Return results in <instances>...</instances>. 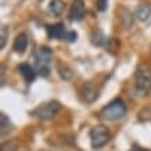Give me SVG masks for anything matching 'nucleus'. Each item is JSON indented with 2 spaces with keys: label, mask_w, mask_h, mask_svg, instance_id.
<instances>
[{
  "label": "nucleus",
  "mask_w": 151,
  "mask_h": 151,
  "mask_svg": "<svg viewBox=\"0 0 151 151\" xmlns=\"http://www.w3.org/2000/svg\"><path fill=\"white\" fill-rule=\"evenodd\" d=\"M125 115H126V105L121 99L112 100L108 105H105L100 112L101 118L105 119V121H111V122L124 118Z\"/></svg>",
  "instance_id": "obj_1"
},
{
  "label": "nucleus",
  "mask_w": 151,
  "mask_h": 151,
  "mask_svg": "<svg viewBox=\"0 0 151 151\" xmlns=\"http://www.w3.org/2000/svg\"><path fill=\"white\" fill-rule=\"evenodd\" d=\"M53 58V53L49 47H40L35 53V64L36 71L42 76H49L50 75V61Z\"/></svg>",
  "instance_id": "obj_2"
},
{
  "label": "nucleus",
  "mask_w": 151,
  "mask_h": 151,
  "mask_svg": "<svg viewBox=\"0 0 151 151\" xmlns=\"http://www.w3.org/2000/svg\"><path fill=\"white\" fill-rule=\"evenodd\" d=\"M151 87V73L146 67H140L134 73V92L142 96L146 94Z\"/></svg>",
  "instance_id": "obj_3"
},
{
  "label": "nucleus",
  "mask_w": 151,
  "mask_h": 151,
  "mask_svg": "<svg viewBox=\"0 0 151 151\" xmlns=\"http://www.w3.org/2000/svg\"><path fill=\"white\" fill-rule=\"evenodd\" d=\"M60 108H61L60 103H57V101H47V103H45V104L36 107V108L32 111V115L37 119L46 121V119L54 118L55 115L58 114Z\"/></svg>",
  "instance_id": "obj_4"
},
{
  "label": "nucleus",
  "mask_w": 151,
  "mask_h": 151,
  "mask_svg": "<svg viewBox=\"0 0 151 151\" xmlns=\"http://www.w3.org/2000/svg\"><path fill=\"white\" fill-rule=\"evenodd\" d=\"M111 134L108 129L103 125H97L90 130V143L94 150H99L101 147H104L107 143L110 142Z\"/></svg>",
  "instance_id": "obj_5"
},
{
  "label": "nucleus",
  "mask_w": 151,
  "mask_h": 151,
  "mask_svg": "<svg viewBox=\"0 0 151 151\" xmlns=\"http://www.w3.org/2000/svg\"><path fill=\"white\" fill-rule=\"evenodd\" d=\"M81 96L85 103H93L99 97V89L93 82H87L81 89Z\"/></svg>",
  "instance_id": "obj_6"
},
{
  "label": "nucleus",
  "mask_w": 151,
  "mask_h": 151,
  "mask_svg": "<svg viewBox=\"0 0 151 151\" xmlns=\"http://www.w3.org/2000/svg\"><path fill=\"white\" fill-rule=\"evenodd\" d=\"M85 13H86V9H85V3L82 0H73L72 6L69 9V14L68 17L71 21H81L85 17Z\"/></svg>",
  "instance_id": "obj_7"
},
{
  "label": "nucleus",
  "mask_w": 151,
  "mask_h": 151,
  "mask_svg": "<svg viewBox=\"0 0 151 151\" xmlns=\"http://www.w3.org/2000/svg\"><path fill=\"white\" fill-rule=\"evenodd\" d=\"M47 35H49V37L50 39H63V37H65V35H67V32H65V27L64 24H53V25H49L47 27Z\"/></svg>",
  "instance_id": "obj_8"
},
{
  "label": "nucleus",
  "mask_w": 151,
  "mask_h": 151,
  "mask_svg": "<svg viewBox=\"0 0 151 151\" xmlns=\"http://www.w3.org/2000/svg\"><path fill=\"white\" fill-rule=\"evenodd\" d=\"M18 71L19 73L24 76V79L27 81L28 83H31L35 81V78H36V71L31 67L29 64H27V63H24V64H19L18 65Z\"/></svg>",
  "instance_id": "obj_9"
},
{
  "label": "nucleus",
  "mask_w": 151,
  "mask_h": 151,
  "mask_svg": "<svg viewBox=\"0 0 151 151\" xmlns=\"http://www.w3.org/2000/svg\"><path fill=\"white\" fill-rule=\"evenodd\" d=\"M28 47V37L25 33H19L17 35V37L14 39V43H13V49L15 53H19V54H22L24 51L27 50Z\"/></svg>",
  "instance_id": "obj_10"
},
{
  "label": "nucleus",
  "mask_w": 151,
  "mask_h": 151,
  "mask_svg": "<svg viewBox=\"0 0 151 151\" xmlns=\"http://www.w3.org/2000/svg\"><path fill=\"white\" fill-rule=\"evenodd\" d=\"M134 14H136V17H137L140 21H146L151 15V7L147 4V3H140V4H137V7H136Z\"/></svg>",
  "instance_id": "obj_11"
},
{
  "label": "nucleus",
  "mask_w": 151,
  "mask_h": 151,
  "mask_svg": "<svg viewBox=\"0 0 151 151\" xmlns=\"http://www.w3.org/2000/svg\"><path fill=\"white\" fill-rule=\"evenodd\" d=\"M65 9V4L63 0H51L50 4H49V11H50L53 15H61L63 11Z\"/></svg>",
  "instance_id": "obj_12"
},
{
  "label": "nucleus",
  "mask_w": 151,
  "mask_h": 151,
  "mask_svg": "<svg viewBox=\"0 0 151 151\" xmlns=\"http://www.w3.org/2000/svg\"><path fill=\"white\" fill-rule=\"evenodd\" d=\"M57 69H58L60 76L64 79V81H69V79H72L73 71L69 68L65 63H58V64H57Z\"/></svg>",
  "instance_id": "obj_13"
},
{
  "label": "nucleus",
  "mask_w": 151,
  "mask_h": 151,
  "mask_svg": "<svg viewBox=\"0 0 151 151\" xmlns=\"http://www.w3.org/2000/svg\"><path fill=\"white\" fill-rule=\"evenodd\" d=\"M107 40H108V39L103 35V32H101L100 29H94L92 32V43L93 45H96V46H103Z\"/></svg>",
  "instance_id": "obj_14"
},
{
  "label": "nucleus",
  "mask_w": 151,
  "mask_h": 151,
  "mask_svg": "<svg viewBox=\"0 0 151 151\" xmlns=\"http://www.w3.org/2000/svg\"><path fill=\"white\" fill-rule=\"evenodd\" d=\"M0 119H1V129H0V132H1V136H6L7 133H10L13 130V124L10 122V119L4 114H1Z\"/></svg>",
  "instance_id": "obj_15"
},
{
  "label": "nucleus",
  "mask_w": 151,
  "mask_h": 151,
  "mask_svg": "<svg viewBox=\"0 0 151 151\" xmlns=\"http://www.w3.org/2000/svg\"><path fill=\"white\" fill-rule=\"evenodd\" d=\"M7 39H9V29H7L6 27H3L1 28V42H0V47H1V49L6 46Z\"/></svg>",
  "instance_id": "obj_16"
},
{
  "label": "nucleus",
  "mask_w": 151,
  "mask_h": 151,
  "mask_svg": "<svg viewBox=\"0 0 151 151\" xmlns=\"http://www.w3.org/2000/svg\"><path fill=\"white\" fill-rule=\"evenodd\" d=\"M76 37H78V33L75 32V31H69V32H67V35H65V39H67L69 43L75 42L76 40Z\"/></svg>",
  "instance_id": "obj_17"
},
{
  "label": "nucleus",
  "mask_w": 151,
  "mask_h": 151,
  "mask_svg": "<svg viewBox=\"0 0 151 151\" xmlns=\"http://www.w3.org/2000/svg\"><path fill=\"white\" fill-rule=\"evenodd\" d=\"M107 0H97V10H100V11H105V9H107Z\"/></svg>",
  "instance_id": "obj_18"
},
{
  "label": "nucleus",
  "mask_w": 151,
  "mask_h": 151,
  "mask_svg": "<svg viewBox=\"0 0 151 151\" xmlns=\"http://www.w3.org/2000/svg\"><path fill=\"white\" fill-rule=\"evenodd\" d=\"M129 151H147V150H144V148H142V147H139L137 144H133V147Z\"/></svg>",
  "instance_id": "obj_19"
}]
</instances>
